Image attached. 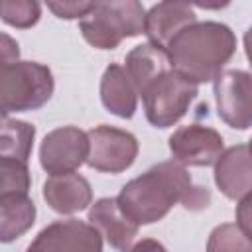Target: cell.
I'll return each instance as SVG.
<instances>
[{
  "label": "cell",
  "mask_w": 252,
  "mask_h": 252,
  "mask_svg": "<svg viewBox=\"0 0 252 252\" xmlns=\"http://www.w3.org/2000/svg\"><path fill=\"white\" fill-rule=\"evenodd\" d=\"M87 220L108 242V246H112L116 250L128 248L134 242L138 228H140L120 211L114 197H102V199L94 201L89 209Z\"/></svg>",
  "instance_id": "obj_14"
},
{
  "label": "cell",
  "mask_w": 252,
  "mask_h": 252,
  "mask_svg": "<svg viewBox=\"0 0 252 252\" xmlns=\"http://www.w3.org/2000/svg\"><path fill=\"white\" fill-rule=\"evenodd\" d=\"M53 89L51 69L20 59V43L0 32V116L41 108L49 102Z\"/></svg>",
  "instance_id": "obj_3"
},
{
  "label": "cell",
  "mask_w": 252,
  "mask_h": 252,
  "mask_svg": "<svg viewBox=\"0 0 252 252\" xmlns=\"http://www.w3.org/2000/svg\"><path fill=\"white\" fill-rule=\"evenodd\" d=\"M215 183L226 199L240 201L252 191V161L250 146L236 144L222 150L215 161Z\"/></svg>",
  "instance_id": "obj_11"
},
{
  "label": "cell",
  "mask_w": 252,
  "mask_h": 252,
  "mask_svg": "<svg viewBox=\"0 0 252 252\" xmlns=\"http://www.w3.org/2000/svg\"><path fill=\"white\" fill-rule=\"evenodd\" d=\"M30 187H32V175L28 163L12 158H0V197L14 193L28 195Z\"/></svg>",
  "instance_id": "obj_21"
},
{
  "label": "cell",
  "mask_w": 252,
  "mask_h": 252,
  "mask_svg": "<svg viewBox=\"0 0 252 252\" xmlns=\"http://www.w3.org/2000/svg\"><path fill=\"white\" fill-rule=\"evenodd\" d=\"M173 159L181 165L209 167L215 165L219 156L224 150L222 136L205 124H187L179 126L167 140Z\"/></svg>",
  "instance_id": "obj_10"
},
{
  "label": "cell",
  "mask_w": 252,
  "mask_h": 252,
  "mask_svg": "<svg viewBox=\"0 0 252 252\" xmlns=\"http://www.w3.org/2000/svg\"><path fill=\"white\" fill-rule=\"evenodd\" d=\"M199 94V87L185 81L173 69L156 77L138 96H142L146 118L156 128H169L179 122Z\"/></svg>",
  "instance_id": "obj_5"
},
{
  "label": "cell",
  "mask_w": 252,
  "mask_h": 252,
  "mask_svg": "<svg viewBox=\"0 0 252 252\" xmlns=\"http://www.w3.org/2000/svg\"><path fill=\"white\" fill-rule=\"evenodd\" d=\"M89 156L87 165L102 173H122L138 158V140L132 132L108 124L94 126L87 132Z\"/></svg>",
  "instance_id": "obj_6"
},
{
  "label": "cell",
  "mask_w": 252,
  "mask_h": 252,
  "mask_svg": "<svg viewBox=\"0 0 252 252\" xmlns=\"http://www.w3.org/2000/svg\"><path fill=\"white\" fill-rule=\"evenodd\" d=\"M94 2H47V8L61 20H83Z\"/></svg>",
  "instance_id": "obj_22"
},
{
  "label": "cell",
  "mask_w": 252,
  "mask_h": 252,
  "mask_svg": "<svg viewBox=\"0 0 252 252\" xmlns=\"http://www.w3.org/2000/svg\"><path fill=\"white\" fill-rule=\"evenodd\" d=\"M89 156L87 132L77 126H61L45 134L39 146V163L49 175L77 171Z\"/></svg>",
  "instance_id": "obj_9"
},
{
  "label": "cell",
  "mask_w": 252,
  "mask_h": 252,
  "mask_svg": "<svg viewBox=\"0 0 252 252\" xmlns=\"http://www.w3.org/2000/svg\"><path fill=\"white\" fill-rule=\"evenodd\" d=\"M100 100L102 106L118 116V118H132L138 106V94L126 77V71L118 63H110L100 79Z\"/></svg>",
  "instance_id": "obj_15"
},
{
  "label": "cell",
  "mask_w": 252,
  "mask_h": 252,
  "mask_svg": "<svg viewBox=\"0 0 252 252\" xmlns=\"http://www.w3.org/2000/svg\"><path fill=\"white\" fill-rule=\"evenodd\" d=\"M250 203H252V197L250 195H246V197H242L240 201H238V205H236V226L246 234V236H250Z\"/></svg>",
  "instance_id": "obj_23"
},
{
  "label": "cell",
  "mask_w": 252,
  "mask_h": 252,
  "mask_svg": "<svg viewBox=\"0 0 252 252\" xmlns=\"http://www.w3.org/2000/svg\"><path fill=\"white\" fill-rule=\"evenodd\" d=\"M43 199L59 215H73L85 211L93 203V189L87 177L79 173L49 175L43 183Z\"/></svg>",
  "instance_id": "obj_13"
},
{
  "label": "cell",
  "mask_w": 252,
  "mask_h": 252,
  "mask_svg": "<svg viewBox=\"0 0 252 252\" xmlns=\"http://www.w3.org/2000/svg\"><path fill=\"white\" fill-rule=\"evenodd\" d=\"M236 53L234 32L220 22H193L167 43L169 67L193 85L213 81Z\"/></svg>",
  "instance_id": "obj_2"
},
{
  "label": "cell",
  "mask_w": 252,
  "mask_h": 252,
  "mask_svg": "<svg viewBox=\"0 0 252 252\" xmlns=\"http://www.w3.org/2000/svg\"><path fill=\"white\" fill-rule=\"evenodd\" d=\"M122 252H167V250L156 238H142V240L130 244L128 248H124Z\"/></svg>",
  "instance_id": "obj_24"
},
{
  "label": "cell",
  "mask_w": 252,
  "mask_h": 252,
  "mask_svg": "<svg viewBox=\"0 0 252 252\" xmlns=\"http://www.w3.org/2000/svg\"><path fill=\"white\" fill-rule=\"evenodd\" d=\"M35 203L26 193L0 197V242L8 244L26 234L35 222Z\"/></svg>",
  "instance_id": "obj_17"
},
{
  "label": "cell",
  "mask_w": 252,
  "mask_h": 252,
  "mask_svg": "<svg viewBox=\"0 0 252 252\" xmlns=\"http://www.w3.org/2000/svg\"><path fill=\"white\" fill-rule=\"evenodd\" d=\"M207 252H252L250 236H246L234 222L219 224L209 234Z\"/></svg>",
  "instance_id": "obj_20"
},
{
  "label": "cell",
  "mask_w": 252,
  "mask_h": 252,
  "mask_svg": "<svg viewBox=\"0 0 252 252\" xmlns=\"http://www.w3.org/2000/svg\"><path fill=\"white\" fill-rule=\"evenodd\" d=\"M41 18V4L35 0H0V20L12 28L28 30Z\"/></svg>",
  "instance_id": "obj_19"
},
{
  "label": "cell",
  "mask_w": 252,
  "mask_h": 252,
  "mask_svg": "<svg viewBox=\"0 0 252 252\" xmlns=\"http://www.w3.org/2000/svg\"><path fill=\"white\" fill-rule=\"evenodd\" d=\"M215 100L219 118L236 130L252 124V77L244 69H222L215 79Z\"/></svg>",
  "instance_id": "obj_7"
},
{
  "label": "cell",
  "mask_w": 252,
  "mask_h": 252,
  "mask_svg": "<svg viewBox=\"0 0 252 252\" xmlns=\"http://www.w3.org/2000/svg\"><path fill=\"white\" fill-rule=\"evenodd\" d=\"M33 124L10 116H0V158H12L28 163L33 150Z\"/></svg>",
  "instance_id": "obj_18"
},
{
  "label": "cell",
  "mask_w": 252,
  "mask_h": 252,
  "mask_svg": "<svg viewBox=\"0 0 252 252\" xmlns=\"http://www.w3.org/2000/svg\"><path fill=\"white\" fill-rule=\"evenodd\" d=\"M26 252H102V236L79 219L53 220L35 234Z\"/></svg>",
  "instance_id": "obj_8"
},
{
  "label": "cell",
  "mask_w": 252,
  "mask_h": 252,
  "mask_svg": "<svg viewBox=\"0 0 252 252\" xmlns=\"http://www.w3.org/2000/svg\"><path fill=\"white\" fill-rule=\"evenodd\" d=\"M114 199L134 224L144 226L161 220L177 203L187 211L207 209L211 191L203 185H195L185 165L169 159L130 179Z\"/></svg>",
  "instance_id": "obj_1"
},
{
  "label": "cell",
  "mask_w": 252,
  "mask_h": 252,
  "mask_svg": "<svg viewBox=\"0 0 252 252\" xmlns=\"http://www.w3.org/2000/svg\"><path fill=\"white\" fill-rule=\"evenodd\" d=\"M193 22H197V14L187 2H159L146 12L144 33L150 39L148 43L165 51L169 39Z\"/></svg>",
  "instance_id": "obj_12"
},
{
  "label": "cell",
  "mask_w": 252,
  "mask_h": 252,
  "mask_svg": "<svg viewBox=\"0 0 252 252\" xmlns=\"http://www.w3.org/2000/svg\"><path fill=\"white\" fill-rule=\"evenodd\" d=\"M146 10L136 0L94 2L79 20V32L94 49H114L124 39L144 33Z\"/></svg>",
  "instance_id": "obj_4"
},
{
  "label": "cell",
  "mask_w": 252,
  "mask_h": 252,
  "mask_svg": "<svg viewBox=\"0 0 252 252\" xmlns=\"http://www.w3.org/2000/svg\"><path fill=\"white\" fill-rule=\"evenodd\" d=\"M124 63L126 77L130 79L136 94H140L156 77L171 69L165 51L154 47L152 43H140L134 49H130Z\"/></svg>",
  "instance_id": "obj_16"
}]
</instances>
